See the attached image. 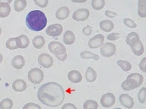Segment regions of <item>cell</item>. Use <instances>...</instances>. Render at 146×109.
Segmentation results:
<instances>
[{"mask_svg": "<svg viewBox=\"0 0 146 109\" xmlns=\"http://www.w3.org/2000/svg\"><path fill=\"white\" fill-rule=\"evenodd\" d=\"M38 100L45 106L59 107L65 99L63 87L56 82H48L42 85L37 91Z\"/></svg>", "mask_w": 146, "mask_h": 109, "instance_id": "obj_1", "label": "cell"}, {"mask_svg": "<svg viewBox=\"0 0 146 109\" xmlns=\"http://www.w3.org/2000/svg\"><path fill=\"white\" fill-rule=\"evenodd\" d=\"M26 22L27 27L33 32H41L42 31L47 25V17L42 11L40 10H33L28 13Z\"/></svg>", "mask_w": 146, "mask_h": 109, "instance_id": "obj_2", "label": "cell"}, {"mask_svg": "<svg viewBox=\"0 0 146 109\" xmlns=\"http://www.w3.org/2000/svg\"><path fill=\"white\" fill-rule=\"evenodd\" d=\"M144 82V76L139 73H133L129 74L126 80L122 82L121 88L126 91H129L139 87Z\"/></svg>", "mask_w": 146, "mask_h": 109, "instance_id": "obj_3", "label": "cell"}, {"mask_svg": "<svg viewBox=\"0 0 146 109\" xmlns=\"http://www.w3.org/2000/svg\"><path fill=\"white\" fill-rule=\"evenodd\" d=\"M48 50L50 51V53L54 54L59 60H60V61L66 60V58H67L66 48L60 41H54L49 42V44H48Z\"/></svg>", "mask_w": 146, "mask_h": 109, "instance_id": "obj_4", "label": "cell"}, {"mask_svg": "<svg viewBox=\"0 0 146 109\" xmlns=\"http://www.w3.org/2000/svg\"><path fill=\"white\" fill-rule=\"evenodd\" d=\"M43 77H44L43 72L38 68H34V69L31 70L28 72V79H29V81L35 84V85L41 83L42 81V79H43Z\"/></svg>", "mask_w": 146, "mask_h": 109, "instance_id": "obj_5", "label": "cell"}, {"mask_svg": "<svg viewBox=\"0 0 146 109\" xmlns=\"http://www.w3.org/2000/svg\"><path fill=\"white\" fill-rule=\"evenodd\" d=\"M115 51H116L115 45L111 42L104 43L100 47V53L105 58L112 57L115 53Z\"/></svg>", "mask_w": 146, "mask_h": 109, "instance_id": "obj_6", "label": "cell"}, {"mask_svg": "<svg viewBox=\"0 0 146 109\" xmlns=\"http://www.w3.org/2000/svg\"><path fill=\"white\" fill-rule=\"evenodd\" d=\"M38 64L45 69H49L53 66L54 60L50 55L43 53H41L38 57Z\"/></svg>", "mask_w": 146, "mask_h": 109, "instance_id": "obj_7", "label": "cell"}, {"mask_svg": "<svg viewBox=\"0 0 146 109\" xmlns=\"http://www.w3.org/2000/svg\"><path fill=\"white\" fill-rule=\"evenodd\" d=\"M90 12L88 9H78L72 14V19L76 21H84L89 17Z\"/></svg>", "mask_w": 146, "mask_h": 109, "instance_id": "obj_8", "label": "cell"}, {"mask_svg": "<svg viewBox=\"0 0 146 109\" xmlns=\"http://www.w3.org/2000/svg\"><path fill=\"white\" fill-rule=\"evenodd\" d=\"M62 32H63V26L60 24L51 25L46 29V34L48 36H53V37H56L61 35Z\"/></svg>", "mask_w": 146, "mask_h": 109, "instance_id": "obj_9", "label": "cell"}, {"mask_svg": "<svg viewBox=\"0 0 146 109\" xmlns=\"http://www.w3.org/2000/svg\"><path fill=\"white\" fill-rule=\"evenodd\" d=\"M104 41H105V36L102 34H98L88 41V47L92 49L101 47V46L104 44Z\"/></svg>", "mask_w": 146, "mask_h": 109, "instance_id": "obj_10", "label": "cell"}, {"mask_svg": "<svg viewBox=\"0 0 146 109\" xmlns=\"http://www.w3.org/2000/svg\"><path fill=\"white\" fill-rule=\"evenodd\" d=\"M115 102V97L114 94L112 93H106L105 95L102 96L100 99V103L104 108H110L112 107Z\"/></svg>", "mask_w": 146, "mask_h": 109, "instance_id": "obj_11", "label": "cell"}, {"mask_svg": "<svg viewBox=\"0 0 146 109\" xmlns=\"http://www.w3.org/2000/svg\"><path fill=\"white\" fill-rule=\"evenodd\" d=\"M119 101H120V103L126 108L131 109L134 106V101L133 97L127 94H121L119 97Z\"/></svg>", "mask_w": 146, "mask_h": 109, "instance_id": "obj_12", "label": "cell"}, {"mask_svg": "<svg viewBox=\"0 0 146 109\" xmlns=\"http://www.w3.org/2000/svg\"><path fill=\"white\" fill-rule=\"evenodd\" d=\"M25 64H26L25 58L21 55H16L15 57L12 58V61H11L12 66L16 70H21L25 66Z\"/></svg>", "mask_w": 146, "mask_h": 109, "instance_id": "obj_13", "label": "cell"}, {"mask_svg": "<svg viewBox=\"0 0 146 109\" xmlns=\"http://www.w3.org/2000/svg\"><path fill=\"white\" fill-rule=\"evenodd\" d=\"M70 14V9L66 7V6H62L60 9H57L56 13H55V16L58 20H63L68 18Z\"/></svg>", "mask_w": 146, "mask_h": 109, "instance_id": "obj_14", "label": "cell"}, {"mask_svg": "<svg viewBox=\"0 0 146 109\" xmlns=\"http://www.w3.org/2000/svg\"><path fill=\"white\" fill-rule=\"evenodd\" d=\"M27 83L25 80L18 79L16 80H15L12 84V88L16 92H22L27 89Z\"/></svg>", "mask_w": 146, "mask_h": 109, "instance_id": "obj_15", "label": "cell"}, {"mask_svg": "<svg viewBox=\"0 0 146 109\" xmlns=\"http://www.w3.org/2000/svg\"><path fill=\"white\" fill-rule=\"evenodd\" d=\"M16 41H17L18 48H21V49L27 48L30 44V40L26 35H21L18 37H16Z\"/></svg>", "mask_w": 146, "mask_h": 109, "instance_id": "obj_16", "label": "cell"}, {"mask_svg": "<svg viewBox=\"0 0 146 109\" xmlns=\"http://www.w3.org/2000/svg\"><path fill=\"white\" fill-rule=\"evenodd\" d=\"M131 49H132V52L134 53V55H137V56H140L144 53L145 52V47H144V45L142 43V41L139 40L135 44H133V46L130 47Z\"/></svg>", "mask_w": 146, "mask_h": 109, "instance_id": "obj_17", "label": "cell"}, {"mask_svg": "<svg viewBox=\"0 0 146 109\" xmlns=\"http://www.w3.org/2000/svg\"><path fill=\"white\" fill-rule=\"evenodd\" d=\"M68 79L72 83H80L82 79V76L78 70H72L68 73Z\"/></svg>", "mask_w": 146, "mask_h": 109, "instance_id": "obj_18", "label": "cell"}, {"mask_svg": "<svg viewBox=\"0 0 146 109\" xmlns=\"http://www.w3.org/2000/svg\"><path fill=\"white\" fill-rule=\"evenodd\" d=\"M85 78H86L87 82L93 83L97 79V73L92 67H88L85 73Z\"/></svg>", "mask_w": 146, "mask_h": 109, "instance_id": "obj_19", "label": "cell"}, {"mask_svg": "<svg viewBox=\"0 0 146 109\" xmlns=\"http://www.w3.org/2000/svg\"><path fill=\"white\" fill-rule=\"evenodd\" d=\"M100 29H101L103 32H111V31L114 29V23H113L112 21H110V20H105L100 21Z\"/></svg>", "mask_w": 146, "mask_h": 109, "instance_id": "obj_20", "label": "cell"}, {"mask_svg": "<svg viewBox=\"0 0 146 109\" xmlns=\"http://www.w3.org/2000/svg\"><path fill=\"white\" fill-rule=\"evenodd\" d=\"M139 40H140V38H139V36L138 35V33H136V32H130L126 37V43L128 46L131 47V46L135 44Z\"/></svg>", "mask_w": 146, "mask_h": 109, "instance_id": "obj_21", "label": "cell"}, {"mask_svg": "<svg viewBox=\"0 0 146 109\" xmlns=\"http://www.w3.org/2000/svg\"><path fill=\"white\" fill-rule=\"evenodd\" d=\"M11 8L8 3H0V18H6L9 15Z\"/></svg>", "mask_w": 146, "mask_h": 109, "instance_id": "obj_22", "label": "cell"}, {"mask_svg": "<svg viewBox=\"0 0 146 109\" xmlns=\"http://www.w3.org/2000/svg\"><path fill=\"white\" fill-rule=\"evenodd\" d=\"M138 14L141 18L146 17V0H139L138 2Z\"/></svg>", "mask_w": 146, "mask_h": 109, "instance_id": "obj_23", "label": "cell"}, {"mask_svg": "<svg viewBox=\"0 0 146 109\" xmlns=\"http://www.w3.org/2000/svg\"><path fill=\"white\" fill-rule=\"evenodd\" d=\"M63 41L66 45H72L75 42V34L72 31H66L63 36Z\"/></svg>", "mask_w": 146, "mask_h": 109, "instance_id": "obj_24", "label": "cell"}, {"mask_svg": "<svg viewBox=\"0 0 146 109\" xmlns=\"http://www.w3.org/2000/svg\"><path fill=\"white\" fill-rule=\"evenodd\" d=\"M45 44V39L42 36H36L33 40V45L36 49H41Z\"/></svg>", "mask_w": 146, "mask_h": 109, "instance_id": "obj_25", "label": "cell"}, {"mask_svg": "<svg viewBox=\"0 0 146 109\" xmlns=\"http://www.w3.org/2000/svg\"><path fill=\"white\" fill-rule=\"evenodd\" d=\"M80 57L82 59H94V60H99L100 59V56L93 53L89 51H82L80 53Z\"/></svg>", "mask_w": 146, "mask_h": 109, "instance_id": "obj_26", "label": "cell"}, {"mask_svg": "<svg viewBox=\"0 0 146 109\" xmlns=\"http://www.w3.org/2000/svg\"><path fill=\"white\" fill-rule=\"evenodd\" d=\"M27 7V1L26 0H15L14 3V9L16 12L23 11Z\"/></svg>", "mask_w": 146, "mask_h": 109, "instance_id": "obj_27", "label": "cell"}, {"mask_svg": "<svg viewBox=\"0 0 146 109\" xmlns=\"http://www.w3.org/2000/svg\"><path fill=\"white\" fill-rule=\"evenodd\" d=\"M105 4H106L105 0H92L91 3L93 9L95 10H101L105 7Z\"/></svg>", "mask_w": 146, "mask_h": 109, "instance_id": "obj_28", "label": "cell"}, {"mask_svg": "<svg viewBox=\"0 0 146 109\" xmlns=\"http://www.w3.org/2000/svg\"><path fill=\"white\" fill-rule=\"evenodd\" d=\"M6 47L9 50H15L18 48L17 46V41H16V37H13V38H9L7 41H6Z\"/></svg>", "mask_w": 146, "mask_h": 109, "instance_id": "obj_29", "label": "cell"}, {"mask_svg": "<svg viewBox=\"0 0 146 109\" xmlns=\"http://www.w3.org/2000/svg\"><path fill=\"white\" fill-rule=\"evenodd\" d=\"M117 64L121 67V69L123 70V71H130L132 70V65L129 62L127 61H125V60H119L117 61Z\"/></svg>", "mask_w": 146, "mask_h": 109, "instance_id": "obj_30", "label": "cell"}, {"mask_svg": "<svg viewBox=\"0 0 146 109\" xmlns=\"http://www.w3.org/2000/svg\"><path fill=\"white\" fill-rule=\"evenodd\" d=\"M98 102L94 100H87L83 104V109H98Z\"/></svg>", "mask_w": 146, "mask_h": 109, "instance_id": "obj_31", "label": "cell"}, {"mask_svg": "<svg viewBox=\"0 0 146 109\" xmlns=\"http://www.w3.org/2000/svg\"><path fill=\"white\" fill-rule=\"evenodd\" d=\"M13 107V102L9 98L3 99L0 102V109H11Z\"/></svg>", "mask_w": 146, "mask_h": 109, "instance_id": "obj_32", "label": "cell"}, {"mask_svg": "<svg viewBox=\"0 0 146 109\" xmlns=\"http://www.w3.org/2000/svg\"><path fill=\"white\" fill-rule=\"evenodd\" d=\"M138 99L139 102L140 103H145L146 101V88L143 87L142 89H140V91H139L138 94Z\"/></svg>", "mask_w": 146, "mask_h": 109, "instance_id": "obj_33", "label": "cell"}, {"mask_svg": "<svg viewBox=\"0 0 146 109\" xmlns=\"http://www.w3.org/2000/svg\"><path fill=\"white\" fill-rule=\"evenodd\" d=\"M123 23L126 26H127L128 28H136L137 27V24L135 23L134 20H133L132 19L129 18H126L123 20Z\"/></svg>", "mask_w": 146, "mask_h": 109, "instance_id": "obj_34", "label": "cell"}, {"mask_svg": "<svg viewBox=\"0 0 146 109\" xmlns=\"http://www.w3.org/2000/svg\"><path fill=\"white\" fill-rule=\"evenodd\" d=\"M34 3H36L40 8H46L48 4V0H33Z\"/></svg>", "mask_w": 146, "mask_h": 109, "instance_id": "obj_35", "label": "cell"}, {"mask_svg": "<svg viewBox=\"0 0 146 109\" xmlns=\"http://www.w3.org/2000/svg\"><path fill=\"white\" fill-rule=\"evenodd\" d=\"M22 109H42L41 107L39 105H37L36 103H33V102H30V103H27L26 104L23 108Z\"/></svg>", "mask_w": 146, "mask_h": 109, "instance_id": "obj_36", "label": "cell"}, {"mask_svg": "<svg viewBox=\"0 0 146 109\" xmlns=\"http://www.w3.org/2000/svg\"><path fill=\"white\" fill-rule=\"evenodd\" d=\"M120 36H121V35H120L119 33H117V32L110 33V35L107 36V39L110 40V41H115V40L119 39V38H120Z\"/></svg>", "mask_w": 146, "mask_h": 109, "instance_id": "obj_37", "label": "cell"}, {"mask_svg": "<svg viewBox=\"0 0 146 109\" xmlns=\"http://www.w3.org/2000/svg\"><path fill=\"white\" fill-rule=\"evenodd\" d=\"M82 32H83V34H84L85 36H90L91 33H92V28H91V26H85V27L82 29Z\"/></svg>", "mask_w": 146, "mask_h": 109, "instance_id": "obj_38", "label": "cell"}, {"mask_svg": "<svg viewBox=\"0 0 146 109\" xmlns=\"http://www.w3.org/2000/svg\"><path fill=\"white\" fill-rule=\"evenodd\" d=\"M146 67V57H145L144 58H142V60L139 63V69L142 71H145V69Z\"/></svg>", "mask_w": 146, "mask_h": 109, "instance_id": "obj_39", "label": "cell"}, {"mask_svg": "<svg viewBox=\"0 0 146 109\" xmlns=\"http://www.w3.org/2000/svg\"><path fill=\"white\" fill-rule=\"evenodd\" d=\"M105 14H106V15L107 17H109V18H114V17H115V16L117 15L116 13L112 12V11H110V10H106Z\"/></svg>", "mask_w": 146, "mask_h": 109, "instance_id": "obj_40", "label": "cell"}, {"mask_svg": "<svg viewBox=\"0 0 146 109\" xmlns=\"http://www.w3.org/2000/svg\"><path fill=\"white\" fill-rule=\"evenodd\" d=\"M61 109H77L76 108V107L75 106V105H73L72 103H66V104H65L63 107H62V108Z\"/></svg>", "mask_w": 146, "mask_h": 109, "instance_id": "obj_41", "label": "cell"}, {"mask_svg": "<svg viewBox=\"0 0 146 109\" xmlns=\"http://www.w3.org/2000/svg\"><path fill=\"white\" fill-rule=\"evenodd\" d=\"M10 3H12V0H0V3H8V4H9Z\"/></svg>", "mask_w": 146, "mask_h": 109, "instance_id": "obj_42", "label": "cell"}, {"mask_svg": "<svg viewBox=\"0 0 146 109\" xmlns=\"http://www.w3.org/2000/svg\"><path fill=\"white\" fill-rule=\"evenodd\" d=\"M72 2L73 3H85L87 0H71Z\"/></svg>", "mask_w": 146, "mask_h": 109, "instance_id": "obj_43", "label": "cell"}, {"mask_svg": "<svg viewBox=\"0 0 146 109\" xmlns=\"http://www.w3.org/2000/svg\"><path fill=\"white\" fill-rule=\"evenodd\" d=\"M2 61H3V55L0 53V64L2 63Z\"/></svg>", "mask_w": 146, "mask_h": 109, "instance_id": "obj_44", "label": "cell"}, {"mask_svg": "<svg viewBox=\"0 0 146 109\" xmlns=\"http://www.w3.org/2000/svg\"><path fill=\"white\" fill-rule=\"evenodd\" d=\"M144 72H145L146 74V67H145V71H144Z\"/></svg>", "mask_w": 146, "mask_h": 109, "instance_id": "obj_45", "label": "cell"}, {"mask_svg": "<svg viewBox=\"0 0 146 109\" xmlns=\"http://www.w3.org/2000/svg\"><path fill=\"white\" fill-rule=\"evenodd\" d=\"M115 109H121V108H115Z\"/></svg>", "mask_w": 146, "mask_h": 109, "instance_id": "obj_46", "label": "cell"}, {"mask_svg": "<svg viewBox=\"0 0 146 109\" xmlns=\"http://www.w3.org/2000/svg\"><path fill=\"white\" fill-rule=\"evenodd\" d=\"M0 35H1V28H0Z\"/></svg>", "mask_w": 146, "mask_h": 109, "instance_id": "obj_47", "label": "cell"}]
</instances>
